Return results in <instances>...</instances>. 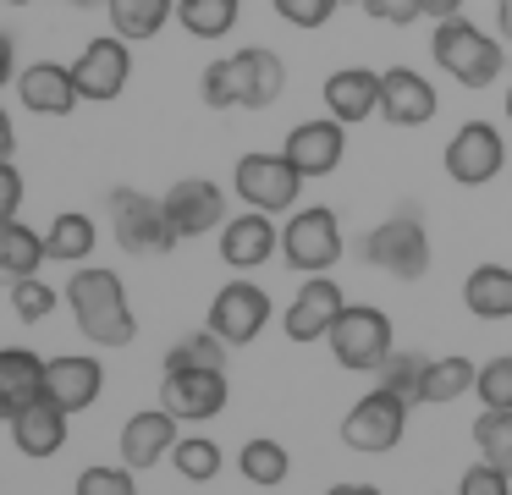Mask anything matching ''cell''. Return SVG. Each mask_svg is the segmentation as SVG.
Here are the masks:
<instances>
[{
  "mask_svg": "<svg viewBox=\"0 0 512 495\" xmlns=\"http://www.w3.org/2000/svg\"><path fill=\"white\" fill-rule=\"evenodd\" d=\"M281 88H287V66L265 44H248L226 61H210L199 77V99L210 110H270Z\"/></svg>",
  "mask_w": 512,
  "mask_h": 495,
  "instance_id": "6da1fadb",
  "label": "cell"
},
{
  "mask_svg": "<svg viewBox=\"0 0 512 495\" xmlns=\"http://www.w3.org/2000/svg\"><path fill=\"white\" fill-rule=\"evenodd\" d=\"M61 292H67L72 319H78V330L94 347H127V341L138 336L133 303H127V286L116 270H105V264H78Z\"/></svg>",
  "mask_w": 512,
  "mask_h": 495,
  "instance_id": "7a4b0ae2",
  "label": "cell"
},
{
  "mask_svg": "<svg viewBox=\"0 0 512 495\" xmlns=\"http://www.w3.org/2000/svg\"><path fill=\"white\" fill-rule=\"evenodd\" d=\"M430 55H435V66L452 72V83H463V88H490L501 77V66H507L501 39H496V33H485L479 22H468V17L435 22Z\"/></svg>",
  "mask_w": 512,
  "mask_h": 495,
  "instance_id": "3957f363",
  "label": "cell"
},
{
  "mask_svg": "<svg viewBox=\"0 0 512 495\" xmlns=\"http://www.w3.org/2000/svg\"><path fill=\"white\" fill-rule=\"evenodd\" d=\"M111 231L127 253H138V259L171 253L182 242V231L171 226V215H166V198H149V193H138V187H116L111 193Z\"/></svg>",
  "mask_w": 512,
  "mask_h": 495,
  "instance_id": "277c9868",
  "label": "cell"
},
{
  "mask_svg": "<svg viewBox=\"0 0 512 495\" xmlns=\"http://www.w3.org/2000/svg\"><path fill=\"white\" fill-rule=\"evenodd\" d=\"M364 259L397 281H419L430 270V231H424L419 209H397V215L380 220L364 237Z\"/></svg>",
  "mask_w": 512,
  "mask_h": 495,
  "instance_id": "5b68a950",
  "label": "cell"
},
{
  "mask_svg": "<svg viewBox=\"0 0 512 495\" xmlns=\"http://www.w3.org/2000/svg\"><path fill=\"white\" fill-rule=\"evenodd\" d=\"M309 176L298 171V165L287 160V154H243L232 171V193L243 198L248 209H265V215H287V209H298V193Z\"/></svg>",
  "mask_w": 512,
  "mask_h": 495,
  "instance_id": "8992f818",
  "label": "cell"
},
{
  "mask_svg": "<svg viewBox=\"0 0 512 495\" xmlns=\"http://www.w3.org/2000/svg\"><path fill=\"white\" fill-rule=\"evenodd\" d=\"M281 259L298 275H325L342 259V220L331 204H309L292 209V220L281 226Z\"/></svg>",
  "mask_w": 512,
  "mask_h": 495,
  "instance_id": "52a82bcc",
  "label": "cell"
},
{
  "mask_svg": "<svg viewBox=\"0 0 512 495\" xmlns=\"http://www.w3.org/2000/svg\"><path fill=\"white\" fill-rule=\"evenodd\" d=\"M325 341H331V358L342 363V369H353V374H375L380 363L397 352L391 347V319L380 314V308H369V303H347Z\"/></svg>",
  "mask_w": 512,
  "mask_h": 495,
  "instance_id": "ba28073f",
  "label": "cell"
},
{
  "mask_svg": "<svg viewBox=\"0 0 512 495\" xmlns=\"http://www.w3.org/2000/svg\"><path fill=\"white\" fill-rule=\"evenodd\" d=\"M402 435H408V402L391 396V391H380V385L369 396H358V402L347 407V418H342V446L364 451V457L391 451Z\"/></svg>",
  "mask_w": 512,
  "mask_h": 495,
  "instance_id": "9c48e42d",
  "label": "cell"
},
{
  "mask_svg": "<svg viewBox=\"0 0 512 495\" xmlns=\"http://www.w3.org/2000/svg\"><path fill=\"white\" fill-rule=\"evenodd\" d=\"M441 160H446V176H452L457 187H485V182H496L501 165H507V138H501V127H490V121H463V127L446 138Z\"/></svg>",
  "mask_w": 512,
  "mask_h": 495,
  "instance_id": "30bf717a",
  "label": "cell"
},
{
  "mask_svg": "<svg viewBox=\"0 0 512 495\" xmlns=\"http://www.w3.org/2000/svg\"><path fill=\"white\" fill-rule=\"evenodd\" d=\"M72 77H78V99H89V105L116 99L127 88V77H133V50H127V39L122 33H100V39H89L83 55L72 61Z\"/></svg>",
  "mask_w": 512,
  "mask_h": 495,
  "instance_id": "8fae6325",
  "label": "cell"
},
{
  "mask_svg": "<svg viewBox=\"0 0 512 495\" xmlns=\"http://www.w3.org/2000/svg\"><path fill=\"white\" fill-rule=\"evenodd\" d=\"M226 396H232L226 369H166L160 374V407L177 413L182 424H204V418H215L226 407Z\"/></svg>",
  "mask_w": 512,
  "mask_h": 495,
  "instance_id": "7c38bea8",
  "label": "cell"
},
{
  "mask_svg": "<svg viewBox=\"0 0 512 495\" xmlns=\"http://www.w3.org/2000/svg\"><path fill=\"white\" fill-rule=\"evenodd\" d=\"M270 325V292L254 281H226L210 303V330L226 347H248L259 341V330Z\"/></svg>",
  "mask_w": 512,
  "mask_h": 495,
  "instance_id": "4fadbf2b",
  "label": "cell"
},
{
  "mask_svg": "<svg viewBox=\"0 0 512 495\" xmlns=\"http://www.w3.org/2000/svg\"><path fill=\"white\" fill-rule=\"evenodd\" d=\"M166 215L182 237H210V231H221L226 220H232L226 215V193L210 176H182V182H171L166 187Z\"/></svg>",
  "mask_w": 512,
  "mask_h": 495,
  "instance_id": "5bb4252c",
  "label": "cell"
},
{
  "mask_svg": "<svg viewBox=\"0 0 512 495\" xmlns=\"http://www.w3.org/2000/svg\"><path fill=\"white\" fill-rule=\"evenodd\" d=\"M281 154H287V160L309 176V182H314V176H331L336 165L347 160V127L336 116L298 121V127L287 132V143H281Z\"/></svg>",
  "mask_w": 512,
  "mask_h": 495,
  "instance_id": "9a60e30c",
  "label": "cell"
},
{
  "mask_svg": "<svg viewBox=\"0 0 512 495\" xmlns=\"http://www.w3.org/2000/svg\"><path fill=\"white\" fill-rule=\"evenodd\" d=\"M100 391H105V369H100V358H89V352H61V358L45 363V396L61 407V413L94 407Z\"/></svg>",
  "mask_w": 512,
  "mask_h": 495,
  "instance_id": "2e32d148",
  "label": "cell"
},
{
  "mask_svg": "<svg viewBox=\"0 0 512 495\" xmlns=\"http://www.w3.org/2000/svg\"><path fill=\"white\" fill-rule=\"evenodd\" d=\"M342 308H347L342 286L325 281V275H309V281L298 286V297H292V308H287V336L298 341V347L303 341H325L331 325L342 319Z\"/></svg>",
  "mask_w": 512,
  "mask_h": 495,
  "instance_id": "e0dca14e",
  "label": "cell"
},
{
  "mask_svg": "<svg viewBox=\"0 0 512 495\" xmlns=\"http://www.w3.org/2000/svg\"><path fill=\"white\" fill-rule=\"evenodd\" d=\"M435 88L424 72H413V66H391V72H380V121H391V127H424V121L435 116Z\"/></svg>",
  "mask_w": 512,
  "mask_h": 495,
  "instance_id": "ac0fdd59",
  "label": "cell"
},
{
  "mask_svg": "<svg viewBox=\"0 0 512 495\" xmlns=\"http://www.w3.org/2000/svg\"><path fill=\"white\" fill-rule=\"evenodd\" d=\"M270 253H281L276 215H265V209H243V215H232L221 226V259L232 264V270H259Z\"/></svg>",
  "mask_w": 512,
  "mask_h": 495,
  "instance_id": "d6986e66",
  "label": "cell"
},
{
  "mask_svg": "<svg viewBox=\"0 0 512 495\" xmlns=\"http://www.w3.org/2000/svg\"><path fill=\"white\" fill-rule=\"evenodd\" d=\"M177 424L182 418L177 413H166V407H149V413H133L122 424V462L127 468H155L160 457H171V451H177Z\"/></svg>",
  "mask_w": 512,
  "mask_h": 495,
  "instance_id": "ffe728a7",
  "label": "cell"
},
{
  "mask_svg": "<svg viewBox=\"0 0 512 495\" xmlns=\"http://www.w3.org/2000/svg\"><path fill=\"white\" fill-rule=\"evenodd\" d=\"M320 94H325V116H336L342 127L380 116V72H369V66H342V72H331Z\"/></svg>",
  "mask_w": 512,
  "mask_h": 495,
  "instance_id": "44dd1931",
  "label": "cell"
},
{
  "mask_svg": "<svg viewBox=\"0 0 512 495\" xmlns=\"http://www.w3.org/2000/svg\"><path fill=\"white\" fill-rule=\"evenodd\" d=\"M45 363L28 347H0V424H12L23 407H34L45 396Z\"/></svg>",
  "mask_w": 512,
  "mask_h": 495,
  "instance_id": "7402d4cb",
  "label": "cell"
},
{
  "mask_svg": "<svg viewBox=\"0 0 512 495\" xmlns=\"http://www.w3.org/2000/svg\"><path fill=\"white\" fill-rule=\"evenodd\" d=\"M17 99H23L34 116H67V110L78 105V77L61 61H34V66L17 72Z\"/></svg>",
  "mask_w": 512,
  "mask_h": 495,
  "instance_id": "603a6c76",
  "label": "cell"
},
{
  "mask_svg": "<svg viewBox=\"0 0 512 495\" xmlns=\"http://www.w3.org/2000/svg\"><path fill=\"white\" fill-rule=\"evenodd\" d=\"M67 418L72 413H61L50 396H39L34 407H23V413L12 418V446L23 451V457H34V462L56 457V451L67 446Z\"/></svg>",
  "mask_w": 512,
  "mask_h": 495,
  "instance_id": "cb8c5ba5",
  "label": "cell"
},
{
  "mask_svg": "<svg viewBox=\"0 0 512 495\" xmlns=\"http://www.w3.org/2000/svg\"><path fill=\"white\" fill-rule=\"evenodd\" d=\"M50 259L45 237H39L34 226H23V220H0V281L17 286L28 281V275H39V264Z\"/></svg>",
  "mask_w": 512,
  "mask_h": 495,
  "instance_id": "d4e9b609",
  "label": "cell"
},
{
  "mask_svg": "<svg viewBox=\"0 0 512 495\" xmlns=\"http://www.w3.org/2000/svg\"><path fill=\"white\" fill-rule=\"evenodd\" d=\"M463 303L474 319H512V270L507 264H474L463 281Z\"/></svg>",
  "mask_w": 512,
  "mask_h": 495,
  "instance_id": "484cf974",
  "label": "cell"
},
{
  "mask_svg": "<svg viewBox=\"0 0 512 495\" xmlns=\"http://www.w3.org/2000/svg\"><path fill=\"white\" fill-rule=\"evenodd\" d=\"M105 17L127 44H144L177 17V0H105Z\"/></svg>",
  "mask_w": 512,
  "mask_h": 495,
  "instance_id": "4316f807",
  "label": "cell"
},
{
  "mask_svg": "<svg viewBox=\"0 0 512 495\" xmlns=\"http://www.w3.org/2000/svg\"><path fill=\"white\" fill-rule=\"evenodd\" d=\"M94 242H100V226H94L89 215H78V209H67V215H56V220H50V231H45V248H50V259L72 264V270H78V264L94 253Z\"/></svg>",
  "mask_w": 512,
  "mask_h": 495,
  "instance_id": "83f0119b",
  "label": "cell"
},
{
  "mask_svg": "<svg viewBox=\"0 0 512 495\" xmlns=\"http://www.w3.org/2000/svg\"><path fill=\"white\" fill-rule=\"evenodd\" d=\"M237 11L243 0H177V22L193 39H226L237 28Z\"/></svg>",
  "mask_w": 512,
  "mask_h": 495,
  "instance_id": "f1b7e54d",
  "label": "cell"
},
{
  "mask_svg": "<svg viewBox=\"0 0 512 495\" xmlns=\"http://www.w3.org/2000/svg\"><path fill=\"white\" fill-rule=\"evenodd\" d=\"M424 374H430V358H419V352H391L375 369V385L391 396H402L408 407H419L424 402Z\"/></svg>",
  "mask_w": 512,
  "mask_h": 495,
  "instance_id": "f546056e",
  "label": "cell"
},
{
  "mask_svg": "<svg viewBox=\"0 0 512 495\" xmlns=\"http://www.w3.org/2000/svg\"><path fill=\"white\" fill-rule=\"evenodd\" d=\"M237 468H243V479H248V484H259V490H276V484L287 479L292 457H287V446H281V440L254 435V440L243 446V457H237Z\"/></svg>",
  "mask_w": 512,
  "mask_h": 495,
  "instance_id": "4dcf8cb0",
  "label": "cell"
},
{
  "mask_svg": "<svg viewBox=\"0 0 512 495\" xmlns=\"http://www.w3.org/2000/svg\"><path fill=\"white\" fill-rule=\"evenodd\" d=\"M474 380H479V369L468 358H430V374H424V402L430 407H446V402H457L463 391H474Z\"/></svg>",
  "mask_w": 512,
  "mask_h": 495,
  "instance_id": "1f68e13d",
  "label": "cell"
},
{
  "mask_svg": "<svg viewBox=\"0 0 512 495\" xmlns=\"http://www.w3.org/2000/svg\"><path fill=\"white\" fill-rule=\"evenodd\" d=\"M226 352H232V347H226L210 325H204V330H193V336H182L177 347L166 352V363H160V369H226Z\"/></svg>",
  "mask_w": 512,
  "mask_h": 495,
  "instance_id": "d6a6232c",
  "label": "cell"
},
{
  "mask_svg": "<svg viewBox=\"0 0 512 495\" xmlns=\"http://www.w3.org/2000/svg\"><path fill=\"white\" fill-rule=\"evenodd\" d=\"M474 446H479V457H485L490 468L512 473V413L485 407V413L474 418Z\"/></svg>",
  "mask_w": 512,
  "mask_h": 495,
  "instance_id": "836d02e7",
  "label": "cell"
},
{
  "mask_svg": "<svg viewBox=\"0 0 512 495\" xmlns=\"http://www.w3.org/2000/svg\"><path fill=\"white\" fill-rule=\"evenodd\" d=\"M171 468H177L182 479H193V484H210L215 473H221V446L204 440V435H182L177 451H171Z\"/></svg>",
  "mask_w": 512,
  "mask_h": 495,
  "instance_id": "e575fe53",
  "label": "cell"
},
{
  "mask_svg": "<svg viewBox=\"0 0 512 495\" xmlns=\"http://www.w3.org/2000/svg\"><path fill=\"white\" fill-rule=\"evenodd\" d=\"M479 407H496V413H512V352L479 363V380H474Z\"/></svg>",
  "mask_w": 512,
  "mask_h": 495,
  "instance_id": "d590c367",
  "label": "cell"
},
{
  "mask_svg": "<svg viewBox=\"0 0 512 495\" xmlns=\"http://www.w3.org/2000/svg\"><path fill=\"white\" fill-rule=\"evenodd\" d=\"M61 297H67V292H56V286L39 281V275H28V281L12 286V308H17V319H23V325H39V319H50Z\"/></svg>",
  "mask_w": 512,
  "mask_h": 495,
  "instance_id": "8d00e7d4",
  "label": "cell"
},
{
  "mask_svg": "<svg viewBox=\"0 0 512 495\" xmlns=\"http://www.w3.org/2000/svg\"><path fill=\"white\" fill-rule=\"evenodd\" d=\"M78 495H138V484H133V468H83L78 473Z\"/></svg>",
  "mask_w": 512,
  "mask_h": 495,
  "instance_id": "74e56055",
  "label": "cell"
},
{
  "mask_svg": "<svg viewBox=\"0 0 512 495\" xmlns=\"http://www.w3.org/2000/svg\"><path fill=\"white\" fill-rule=\"evenodd\" d=\"M270 6H276V17L292 22V28H325L342 0H270Z\"/></svg>",
  "mask_w": 512,
  "mask_h": 495,
  "instance_id": "f35d334b",
  "label": "cell"
},
{
  "mask_svg": "<svg viewBox=\"0 0 512 495\" xmlns=\"http://www.w3.org/2000/svg\"><path fill=\"white\" fill-rule=\"evenodd\" d=\"M457 495H512V473H501V468H490L485 457L474 462V468L457 479Z\"/></svg>",
  "mask_w": 512,
  "mask_h": 495,
  "instance_id": "ab89813d",
  "label": "cell"
},
{
  "mask_svg": "<svg viewBox=\"0 0 512 495\" xmlns=\"http://www.w3.org/2000/svg\"><path fill=\"white\" fill-rule=\"evenodd\" d=\"M364 17L369 22H386V28H413L424 17L419 0H364Z\"/></svg>",
  "mask_w": 512,
  "mask_h": 495,
  "instance_id": "60d3db41",
  "label": "cell"
},
{
  "mask_svg": "<svg viewBox=\"0 0 512 495\" xmlns=\"http://www.w3.org/2000/svg\"><path fill=\"white\" fill-rule=\"evenodd\" d=\"M17 209H23V171L0 160V220H17Z\"/></svg>",
  "mask_w": 512,
  "mask_h": 495,
  "instance_id": "b9f144b4",
  "label": "cell"
},
{
  "mask_svg": "<svg viewBox=\"0 0 512 495\" xmlns=\"http://www.w3.org/2000/svg\"><path fill=\"white\" fill-rule=\"evenodd\" d=\"M17 72H23V66H17V44H12V33L0 28V88L17 83Z\"/></svg>",
  "mask_w": 512,
  "mask_h": 495,
  "instance_id": "7bdbcfd3",
  "label": "cell"
},
{
  "mask_svg": "<svg viewBox=\"0 0 512 495\" xmlns=\"http://www.w3.org/2000/svg\"><path fill=\"white\" fill-rule=\"evenodd\" d=\"M430 22H446V17H463V0H419Z\"/></svg>",
  "mask_w": 512,
  "mask_h": 495,
  "instance_id": "ee69618b",
  "label": "cell"
},
{
  "mask_svg": "<svg viewBox=\"0 0 512 495\" xmlns=\"http://www.w3.org/2000/svg\"><path fill=\"white\" fill-rule=\"evenodd\" d=\"M12 149H17V127H12V116L0 110V160H12Z\"/></svg>",
  "mask_w": 512,
  "mask_h": 495,
  "instance_id": "f6af8a7d",
  "label": "cell"
},
{
  "mask_svg": "<svg viewBox=\"0 0 512 495\" xmlns=\"http://www.w3.org/2000/svg\"><path fill=\"white\" fill-rule=\"evenodd\" d=\"M496 28H501V39L512 44V0H496Z\"/></svg>",
  "mask_w": 512,
  "mask_h": 495,
  "instance_id": "bcb514c9",
  "label": "cell"
},
{
  "mask_svg": "<svg viewBox=\"0 0 512 495\" xmlns=\"http://www.w3.org/2000/svg\"><path fill=\"white\" fill-rule=\"evenodd\" d=\"M325 495H380V490H375V484H331Z\"/></svg>",
  "mask_w": 512,
  "mask_h": 495,
  "instance_id": "7dc6e473",
  "label": "cell"
},
{
  "mask_svg": "<svg viewBox=\"0 0 512 495\" xmlns=\"http://www.w3.org/2000/svg\"><path fill=\"white\" fill-rule=\"evenodd\" d=\"M67 6H78V11H94V6H105V0H67Z\"/></svg>",
  "mask_w": 512,
  "mask_h": 495,
  "instance_id": "c3c4849f",
  "label": "cell"
},
{
  "mask_svg": "<svg viewBox=\"0 0 512 495\" xmlns=\"http://www.w3.org/2000/svg\"><path fill=\"white\" fill-rule=\"evenodd\" d=\"M6 6H34V0H6Z\"/></svg>",
  "mask_w": 512,
  "mask_h": 495,
  "instance_id": "681fc988",
  "label": "cell"
},
{
  "mask_svg": "<svg viewBox=\"0 0 512 495\" xmlns=\"http://www.w3.org/2000/svg\"><path fill=\"white\" fill-rule=\"evenodd\" d=\"M507 121H512V88H507Z\"/></svg>",
  "mask_w": 512,
  "mask_h": 495,
  "instance_id": "f907efd6",
  "label": "cell"
},
{
  "mask_svg": "<svg viewBox=\"0 0 512 495\" xmlns=\"http://www.w3.org/2000/svg\"><path fill=\"white\" fill-rule=\"evenodd\" d=\"M342 6H364V0H342Z\"/></svg>",
  "mask_w": 512,
  "mask_h": 495,
  "instance_id": "816d5d0a",
  "label": "cell"
}]
</instances>
